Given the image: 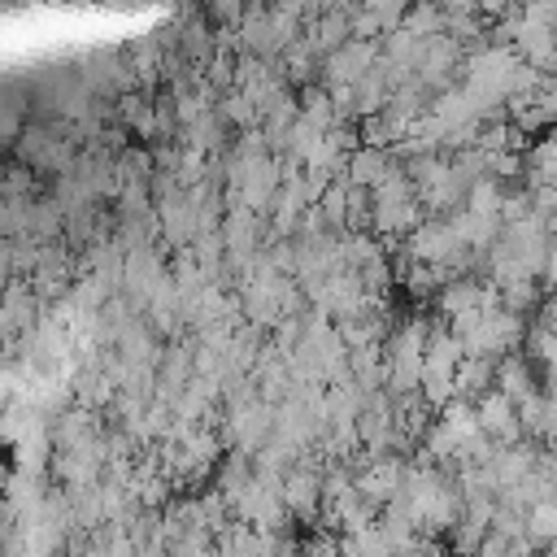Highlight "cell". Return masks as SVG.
Returning <instances> with one entry per match:
<instances>
[{"instance_id": "cell-8", "label": "cell", "mask_w": 557, "mask_h": 557, "mask_svg": "<svg viewBox=\"0 0 557 557\" xmlns=\"http://www.w3.org/2000/svg\"><path fill=\"white\" fill-rule=\"evenodd\" d=\"M492 374H496V361H487V357H461V366H457V396L461 400L466 396H483L487 383H492Z\"/></svg>"}, {"instance_id": "cell-15", "label": "cell", "mask_w": 557, "mask_h": 557, "mask_svg": "<svg viewBox=\"0 0 557 557\" xmlns=\"http://www.w3.org/2000/svg\"><path fill=\"white\" fill-rule=\"evenodd\" d=\"M540 274H544V283L557 292V239H548V248H544V265H540Z\"/></svg>"}, {"instance_id": "cell-14", "label": "cell", "mask_w": 557, "mask_h": 557, "mask_svg": "<svg viewBox=\"0 0 557 557\" xmlns=\"http://www.w3.org/2000/svg\"><path fill=\"white\" fill-rule=\"evenodd\" d=\"M226 117H231V122H244V126H248V122H257L261 113H257V104H252L248 96H231V100H226Z\"/></svg>"}, {"instance_id": "cell-4", "label": "cell", "mask_w": 557, "mask_h": 557, "mask_svg": "<svg viewBox=\"0 0 557 557\" xmlns=\"http://www.w3.org/2000/svg\"><path fill=\"white\" fill-rule=\"evenodd\" d=\"M448 226H453V235H457L461 248H487V244L500 239V218H483V213H470V209L453 213Z\"/></svg>"}, {"instance_id": "cell-9", "label": "cell", "mask_w": 557, "mask_h": 557, "mask_svg": "<svg viewBox=\"0 0 557 557\" xmlns=\"http://www.w3.org/2000/svg\"><path fill=\"white\" fill-rule=\"evenodd\" d=\"M500 205H505V191L496 178H474L466 187V209L470 213H483V218H500Z\"/></svg>"}, {"instance_id": "cell-2", "label": "cell", "mask_w": 557, "mask_h": 557, "mask_svg": "<svg viewBox=\"0 0 557 557\" xmlns=\"http://www.w3.org/2000/svg\"><path fill=\"white\" fill-rule=\"evenodd\" d=\"M474 418H479V431H483L487 440H500L505 448L522 440V431H518V413H513V405H509V400H505L496 387L479 396V405H474Z\"/></svg>"}, {"instance_id": "cell-16", "label": "cell", "mask_w": 557, "mask_h": 557, "mask_svg": "<svg viewBox=\"0 0 557 557\" xmlns=\"http://www.w3.org/2000/svg\"><path fill=\"white\" fill-rule=\"evenodd\" d=\"M309 557H339V544L335 540H313L309 544Z\"/></svg>"}, {"instance_id": "cell-17", "label": "cell", "mask_w": 557, "mask_h": 557, "mask_svg": "<svg viewBox=\"0 0 557 557\" xmlns=\"http://www.w3.org/2000/svg\"><path fill=\"white\" fill-rule=\"evenodd\" d=\"M544 318H540V326H548V331H557V292L544 300V309H540Z\"/></svg>"}, {"instance_id": "cell-13", "label": "cell", "mask_w": 557, "mask_h": 557, "mask_svg": "<svg viewBox=\"0 0 557 557\" xmlns=\"http://www.w3.org/2000/svg\"><path fill=\"white\" fill-rule=\"evenodd\" d=\"M513 413H518V431L522 435H544V396H527V400H518L513 405Z\"/></svg>"}, {"instance_id": "cell-3", "label": "cell", "mask_w": 557, "mask_h": 557, "mask_svg": "<svg viewBox=\"0 0 557 557\" xmlns=\"http://www.w3.org/2000/svg\"><path fill=\"white\" fill-rule=\"evenodd\" d=\"M278 496H283V509H292V513H300V518H313V513H318V500H322V474H313L309 466H296V470L283 479Z\"/></svg>"}, {"instance_id": "cell-10", "label": "cell", "mask_w": 557, "mask_h": 557, "mask_svg": "<svg viewBox=\"0 0 557 557\" xmlns=\"http://www.w3.org/2000/svg\"><path fill=\"white\" fill-rule=\"evenodd\" d=\"M557 540V505L540 500L527 509V544H553Z\"/></svg>"}, {"instance_id": "cell-1", "label": "cell", "mask_w": 557, "mask_h": 557, "mask_svg": "<svg viewBox=\"0 0 557 557\" xmlns=\"http://www.w3.org/2000/svg\"><path fill=\"white\" fill-rule=\"evenodd\" d=\"M522 335H527V326H522L518 313L492 309V313H483V322L461 339V352H466V357H487V361H496V357H500L505 348H513Z\"/></svg>"}, {"instance_id": "cell-5", "label": "cell", "mask_w": 557, "mask_h": 557, "mask_svg": "<svg viewBox=\"0 0 557 557\" xmlns=\"http://www.w3.org/2000/svg\"><path fill=\"white\" fill-rule=\"evenodd\" d=\"M492 383H496V392H500L509 405H518V400H527V396L535 392V383H531V366H527L522 357H513V352L496 361Z\"/></svg>"}, {"instance_id": "cell-11", "label": "cell", "mask_w": 557, "mask_h": 557, "mask_svg": "<svg viewBox=\"0 0 557 557\" xmlns=\"http://www.w3.org/2000/svg\"><path fill=\"white\" fill-rule=\"evenodd\" d=\"M531 174H535V187L557 191V135H548L531 148Z\"/></svg>"}, {"instance_id": "cell-6", "label": "cell", "mask_w": 557, "mask_h": 557, "mask_svg": "<svg viewBox=\"0 0 557 557\" xmlns=\"http://www.w3.org/2000/svg\"><path fill=\"white\" fill-rule=\"evenodd\" d=\"M387 170H392V161L383 148H357L348 157V187H370V183L379 187L387 178Z\"/></svg>"}, {"instance_id": "cell-18", "label": "cell", "mask_w": 557, "mask_h": 557, "mask_svg": "<svg viewBox=\"0 0 557 557\" xmlns=\"http://www.w3.org/2000/svg\"><path fill=\"white\" fill-rule=\"evenodd\" d=\"M548 396H557V374H548Z\"/></svg>"}, {"instance_id": "cell-12", "label": "cell", "mask_w": 557, "mask_h": 557, "mask_svg": "<svg viewBox=\"0 0 557 557\" xmlns=\"http://www.w3.org/2000/svg\"><path fill=\"white\" fill-rule=\"evenodd\" d=\"M527 348H531V357H535L548 374H557V331L531 326V331H527Z\"/></svg>"}, {"instance_id": "cell-7", "label": "cell", "mask_w": 557, "mask_h": 557, "mask_svg": "<svg viewBox=\"0 0 557 557\" xmlns=\"http://www.w3.org/2000/svg\"><path fill=\"white\" fill-rule=\"evenodd\" d=\"M370 222H374L379 231H387V235H400V231H413V226L422 222V209H418V200H405V205H374Z\"/></svg>"}]
</instances>
